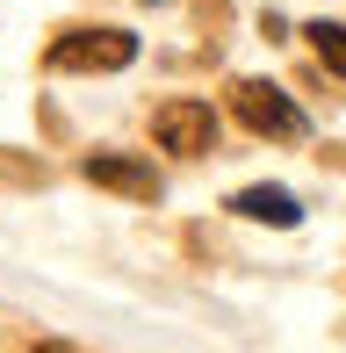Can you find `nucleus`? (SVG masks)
<instances>
[{
    "mask_svg": "<svg viewBox=\"0 0 346 353\" xmlns=\"http://www.w3.org/2000/svg\"><path fill=\"white\" fill-rule=\"evenodd\" d=\"M130 58H137V37H123V29H65L51 43L58 72H123Z\"/></svg>",
    "mask_w": 346,
    "mask_h": 353,
    "instance_id": "obj_1",
    "label": "nucleus"
},
{
    "mask_svg": "<svg viewBox=\"0 0 346 353\" xmlns=\"http://www.w3.org/2000/svg\"><path fill=\"white\" fill-rule=\"evenodd\" d=\"M231 116L253 137H303V108L281 87H267V79H238V87H231Z\"/></svg>",
    "mask_w": 346,
    "mask_h": 353,
    "instance_id": "obj_2",
    "label": "nucleus"
},
{
    "mask_svg": "<svg viewBox=\"0 0 346 353\" xmlns=\"http://www.w3.org/2000/svg\"><path fill=\"white\" fill-rule=\"evenodd\" d=\"M152 137H159V152H181V159H202L216 152V108L210 101H159V116H152Z\"/></svg>",
    "mask_w": 346,
    "mask_h": 353,
    "instance_id": "obj_3",
    "label": "nucleus"
},
{
    "mask_svg": "<svg viewBox=\"0 0 346 353\" xmlns=\"http://www.w3.org/2000/svg\"><path fill=\"white\" fill-rule=\"evenodd\" d=\"M80 173H87L94 188H116V195H137V202H152V195H159V173H152V166H137V159H123V152H94Z\"/></svg>",
    "mask_w": 346,
    "mask_h": 353,
    "instance_id": "obj_4",
    "label": "nucleus"
},
{
    "mask_svg": "<svg viewBox=\"0 0 346 353\" xmlns=\"http://www.w3.org/2000/svg\"><path fill=\"white\" fill-rule=\"evenodd\" d=\"M231 210L253 216V223H274V231H289V223H303V210H296L289 188H238L231 195Z\"/></svg>",
    "mask_w": 346,
    "mask_h": 353,
    "instance_id": "obj_5",
    "label": "nucleus"
},
{
    "mask_svg": "<svg viewBox=\"0 0 346 353\" xmlns=\"http://www.w3.org/2000/svg\"><path fill=\"white\" fill-rule=\"evenodd\" d=\"M303 37H310V51H318V65L346 79V22H310Z\"/></svg>",
    "mask_w": 346,
    "mask_h": 353,
    "instance_id": "obj_6",
    "label": "nucleus"
}]
</instances>
